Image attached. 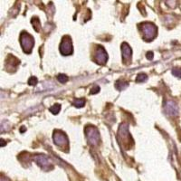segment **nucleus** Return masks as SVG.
<instances>
[{
	"mask_svg": "<svg viewBox=\"0 0 181 181\" xmlns=\"http://www.w3.org/2000/svg\"><path fill=\"white\" fill-rule=\"evenodd\" d=\"M140 29H141V31L144 35V39H146L147 41H151L157 36L158 28L152 23H148V22L143 23L140 26Z\"/></svg>",
	"mask_w": 181,
	"mask_h": 181,
	"instance_id": "1",
	"label": "nucleus"
},
{
	"mask_svg": "<svg viewBox=\"0 0 181 181\" xmlns=\"http://www.w3.org/2000/svg\"><path fill=\"white\" fill-rule=\"evenodd\" d=\"M85 104V100L84 99H76L74 101H73V105L77 108H80V107H83Z\"/></svg>",
	"mask_w": 181,
	"mask_h": 181,
	"instance_id": "11",
	"label": "nucleus"
},
{
	"mask_svg": "<svg viewBox=\"0 0 181 181\" xmlns=\"http://www.w3.org/2000/svg\"><path fill=\"white\" fill-rule=\"evenodd\" d=\"M100 91V87L99 86H95L92 89V92H91V94H95V93H98Z\"/></svg>",
	"mask_w": 181,
	"mask_h": 181,
	"instance_id": "17",
	"label": "nucleus"
},
{
	"mask_svg": "<svg viewBox=\"0 0 181 181\" xmlns=\"http://www.w3.org/2000/svg\"><path fill=\"white\" fill-rule=\"evenodd\" d=\"M95 61L99 64H104L108 61V54L102 46H99L95 52Z\"/></svg>",
	"mask_w": 181,
	"mask_h": 181,
	"instance_id": "6",
	"label": "nucleus"
},
{
	"mask_svg": "<svg viewBox=\"0 0 181 181\" xmlns=\"http://www.w3.org/2000/svg\"><path fill=\"white\" fill-rule=\"evenodd\" d=\"M37 83V78L35 77V76H32L29 80H28V84L29 85H36Z\"/></svg>",
	"mask_w": 181,
	"mask_h": 181,
	"instance_id": "16",
	"label": "nucleus"
},
{
	"mask_svg": "<svg viewBox=\"0 0 181 181\" xmlns=\"http://www.w3.org/2000/svg\"><path fill=\"white\" fill-rule=\"evenodd\" d=\"M61 110V105L60 104H55L54 106H52L50 108V111L53 113V114H57Z\"/></svg>",
	"mask_w": 181,
	"mask_h": 181,
	"instance_id": "12",
	"label": "nucleus"
},
{
	"mask_svg": "<svg viewBox=\"0 0 181 181\" xmlns=\"http://www.w3.org/2000/svg\"><path fill=\"white\" fill-rule=\"evenodd\" d=\"M147 75L145 74V73H139V74H138V76H137V78H136V81H137V83H143V82H145L146 80H147Z\"/></svg>",
	"mask_w": 181,
	"mask_h": 181,
	"instance_id": "14",
	"label": "nucleus"
},
{
	"mask_svg": "<svg viewBox=\"0 0 181 181\" xmlns=\"http://www.w3.org/2000/svg\"><path fill=\"white\" fill-rule=\"evenodd\" d=\"M57 80H58V82L59 83H65L67 81H68V77L65 75V74H58L57 75Z\"/></svg>",
	"mask_w": 181,
	"mask_h": 181,
	"instance_id": "13",
	"label": "nucleus"
},
{
	"mask_svg": "<svg viewBox=\"0 0 181 181\" xmlns=\"http://www.w3.org/2000/svg\"><path fill=\"white\" fill-rule=\"evenodd\" d=\"M73 43L70 36H64L60 45V52L63 55H70L73 54Z\"/></svg>",
	"mask_w": 181,
	"mask_h": 181,
	"instance_id": "4",
	"label": "nucleus"
},
{
	"mask_svg": "<svg viewBox=\"0 0 181 181\" xmlns=\"http://www.w3.org/2000/svg\"><path fill=\"white\" fill-rule=\"evenodd\" d=\"M86 132V138L88 139V142L91 145L96 146L100 143V133L99 130L94 127H87L85 130Z\"/></svg>",
	"mask_w": 181,
	"mask_h": 181,
	"instance_id": "3",
	"label": "nucleus"
},
{
	"mask_svg": "<svg viewBox=\"0 0 181 181\" xmlns=\"http://www.w3.org/2000/svg\"><path fill=\"white\" fill-rule=\"evenodd\" d=\"M1 181H9V179H8L7 177H1Z\"/></svg>",
	"mask_w": 181,
	"mask_h": 181,
	"instance_id": "20",
	"label": "nucleus"
},
{
	"mask_svg": "<svg viewBox=\"0 0 181 181\" xmlns=\"http://www.w3.org/2000/svg\"><path fill=\"white\" fill-rule=\"evenodd\" d=\"M164 111L167 115L176 116L178 114V107L173 101H167L164 105Z\"/></svg>",
	"mask_w": 181,
	"mask_h": 181,
	"instance_id": "7",
	"label": "nucleus"
},
{
	"mask_svg": "<svg viewBox=\"0 0 181 181\" xmlns=\"http://www.w3.org/2000/svg\"><path fill=\"white\" fill-rule=\"evenodd\" d=\"M20 42H21V45L23 47V50L25 53L29 54L31 53L33 46L35 45V41L32 36H30L29 34H27V32H23L21 34L20 36Z\"/></svg>",
	"mask_w": 181,
	"mask_h": 181,
	"instance_id": "2",
	"label": "nucleus"
},
{
	"mask_svg": "<svg viewBox=\"0 0 181 181\" xmlns=\"http://www.w3.org/2000/svg\"><path fill=\"white\" fill-rule=\"evenodd\" d=\"M121 53H122V58L124 59V61H129L130 59H131L132 51L127 43H123L121 45Z\"/></svg>",
	"mask_w": 181,
	"mask_h": 181,
	"instance_id": "9",
	"label": "nucleus"
},
{
	"mask_svg": "<svg viewBox=\"0 0 181 181\" xmlns=\"http://www.w3.org/2000/svg\"><path fill=\"white\" fill-rule=\"evenodd\" d=\"M5 144H6L5 140H4V139H1V147H4V146H5Z\"/></svg>",
	"mask_w": 181,
	"mask_h": 181,
	"instance_id": "19",
	"label": "nucleus"
},
{
	"mask_svg": "<svg viewBox=\"0 0 181 181\" xmlns=\"http://www.w3.org/2000/svg\"><path fill=\"white\" fill-rule=\"evenodd\" d=\"M128 86H129V83H128L127 82H125V81H122V80H119V81H117L116 83H115V87H116V89L119 90V91H123V90H125Z\"/></svg>",
	"mask_w": 181,
	"mask_h": 181,
	"instance_id": "10",
	"label": "nucleus"
},
{
	"mask_svg": "<svg viewBox=\"0 0 181 181\" xmlns=\"http://www.w3.org/2000/svg\"><path fill=\"white\" fill-rule=\"evenodd\" d=\"M172 74L176 77H181V69L180 68H174L172 70Z\"/></svg>",
	"mask_w": 181,
	"mask_h": 181,
	"instance_id": "15",
	"label": "nucleus"
},
{
	"mask_svg": "<svg viewBox=\"0 0 181 181\" xmlns=\"http://www.w3.org/2000/svg\"><path fill=\"white\" fill-rule=\"evenodd\" d=\"M36 162L37 163V165L42 167L44 170H50L53 168V163L50 158H48L47 156L45 155H38L35 158Z\"/></svg>",
	"mask_w": 181,
	"mask_h": 181,
	"instance_id": "5",
	"label": "nucleus"
},
{
	"mask_svg": "<svg viewBox=\"0 0 181 181\" xmlns=\"http://www.w3.org/2000/svg\"><path fill=\"white\" fill-rule=\"evenodd\" d=\"M146 57L148 60H152L153 59V53L152 52H148L147 55H146Z\"/></svg>",
	"mask_w": 181,
	"mask_h": 181,
	"instance_id": "18",
	"label": "nucleus"
},
{
	"mask_svg": "<svg viewBox=\"0 0 181 181\" xmlns=\"http://www.w3.org/2000/svg\"><path fill=\"white\" fill-rule=\"evenodd\" d=\"M53 139H54V141H55V144L56 146H59V147H64L65 145L68 144V139H67V137L61 131H55L54 133V136H53Z\"/></svg>",
	"mask_w": 181,
	"mask_h": 181,
	"instance_id": "8",
	"label": "nucleus"
}]
</instances>
